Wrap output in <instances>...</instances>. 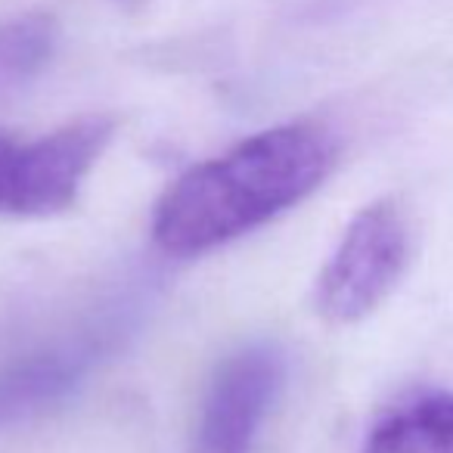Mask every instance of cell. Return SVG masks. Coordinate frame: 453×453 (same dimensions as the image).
<instances>
[{
    "instance_id": "6da1fadb",
    "label": "cell",
    "mask_w": 453,
    "mask_h": 453,
    "mask_svg": "<svg viewBox=\"0 0 453 453\" xmlns=\"http://www.w3.org/2000/svg\"><path fill=\"white\" fill-rule=\"evenodd\" d=\"M339 143L323 125L289 121L183 171L152 211L162 252L189 258L252 234L323 187Z\"/></svg>"
},
{
    "instance_id": "7a4b0ae2",
    "label": "cell",
    "mask_w": 453,
    "mask_h": 453,
    "mask_svg": "<svg viewBox=\"0 0 453 453\" xmlns=\"http://www.w3.org/2000/svg\"><path fill=\"white\" fill-rule=\"evenodd\" d=\"M410 265V220L395 196L370 202L351 218L323 265L314 308L333 326H351L382 308Z\"/></svg>"
},
{
    "instance_id": "3957f363",
    "label": "cell",
    "mask_w": 453,
    "mask_h": 453,
    "mask_svg": "<svg viewBox=\"0 0 453 453\" xmlns=\"http://www.w3.org/2000/svg\"><path fill=\"white\" fill-rule=\"evenodd\" d=\"M112 134L106 115H84L28 143L0 134V214L47 218L72 208Z\"/></svg>"
},
{
    "instance_id": "277c9868",
    "label": "cell",
    "mask_w": 453,
    "mask_h": 453,
    "mask_svg": "<svg viewBox=\"0 0 453 453\" xmlns=\"http://www.w3.org/2000/svg\"><path fill=\"white\" fill-rule=\"evenodd\" d=\"M286 379L283 351L255 342L214 370L202 397L193 453H252Z\"/></svg>"
},
{
    "instance_id": "5b68a950",
    "label": "cell",
    "mask_w": 453,
    "mask_h": 453,
    "mask_svg": "<svg viewBox=\"0 0 453 453\" xmlns=\"http://www.w3.org/2000/svg\"><path fill=\"white\" fill-rule=\"evenodd\" d=\"M94 360V342L26 354L0 370V426L63 401Z\"/></svg>"
},
{
    "instance_id": "8992f818",
    "label": "cell",
    "mask_w": 453,
    "mask_h": 453,
    "mask_svg": "<svg viewBox=\"0 0 453 453\" xmlns=\"http://www.w3.org/2000/svg\"><path fill=\"white\" fill-rule=\"evenodd\" d=\"M360 453H453V391H428L391 407Z\"/></svg>"
},
{
    "instance_id": "52a82bcc",
    "label": "cell",
    "mask_w": 453,
    "mask_h": 453,
    "mask_svg": "<svg viewBox=\"0 0 453 453\" xmlns=\"http://www.w3.org/2000/svg\"><path fill=\"white\" fill-rule=\"evenodd\" d=\"M53 47V26L44 19H22L0 32V75L22 78L41 69Z\"/></svg>"
}]
</instances>
